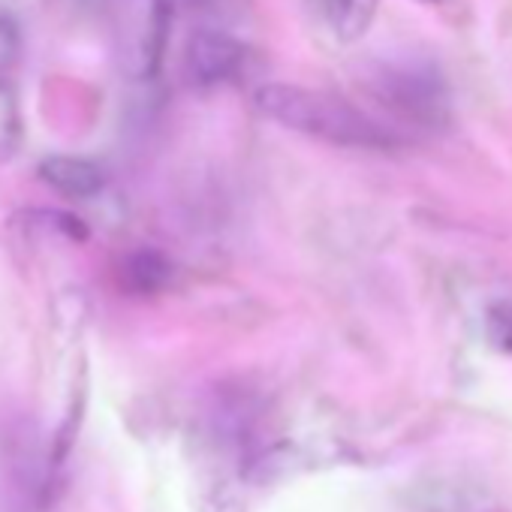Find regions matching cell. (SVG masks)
Listing matches in <instances>:
<instances>
[{
	"label": "cell",
	"mask_w": 512,
	"mask_h": 512,
	"mask_svg": "<svg viewBox=\"0 0 512 512\" xmlns=\"http://www.w3.org/2000/svg\"><path fill=\"white\" fill-rule=\"evenodd\" d=\"M308 10L332 40L350 46L371 31L380 0H308Z\"/></svg>",
	"instance_id": "obj_5"
},
{
	"label": "cell",
	"mask_w": 512,
	"mask_h": 512,
	"mask_svg": "<svg viewBox=\"0 0 512 512\" xmlns=\"http://www.w3.org/2000/svg\"><path fill=\"white\" fill-rule=\"evenodd\" d=\"M22 58V28L19 22L0 10V79H4Z\"/></svg>",
	"instance_id": "obj_8"
},
{
	"label": "cell",
	"mask_w": 512,
	"mask_h": 512,
	"mask_svg": "<svg viewBox=\"0 0 512 512\" xmlns=\"http://www.w3.org/2000/svg\"><path fill=\"white\" fill-rule=\"evenodd\" d=\"M40 178L64 193V196H76V199H88L94 193L103 190L106 184V172L100 163L88 160V157H73V154H52L40 163Z\"/></svg>",
	"instance_id": "obj_6"
},
{
	"label": "cell",
	"mask_w": 512,
	"mask_h": 512,
	"mask_svg": "<svg viewBox=\"0 0 512 512\" xmlns=\"http://www.w3.org/2000/svg\"><path fill=\"white\" fill-rule=\"evenodd\" d=\"M22 145V112L19 97L7 79H0V163H7Z\"/></svg>",
	"instance_id": "obj_7"
},
{
	"label": "cell",
	"mask_w": 512,
	"mask_h": 512,
	"mask_svg": "<svg viewBox=\"0 0 512 512\" xmlns=\"http://www.w3.org/2000/svg\"><path fill=\"white\" fill-rule=\"evenodd\" d=\"M184 67L193 85L217 88L238 79L247 67V46L220 28H199L187 40Z\"/></svg>",
	"instance_id": "obj_4"
},
{
	"label": "cell",
	"mask_w": 512,
	"mask_h": 512,
	"mask_svg": "<svg viewBox=\"0 0 512 512\" xmlns=\"http://www.w3.org/2000/svg\"><path fill=\"white\" fill-rule=\"evenodd\" d=\"M491 332L500 347L512 350V308H497L491 314Z\"/></svg>",
	"instance_id": "obj_9"
},
{
	"label": "cell",
	"mask_w": 512,
	"mask_h": 512,
	"mask_svg": "<svg viewBox=\"0 0 512 512\" xmlns=\"http://www.w3.org/2000/svg\"><path fill=\"white\" fill-rule=\"evenodd\" d=\"M256 109L266 118L278 121L287 130L344 145V148H371L383 151L398 145V136L365 115L359 106L338 94L311 91L299 85H263L253 97Z\"/></svg>",
	"instance_id": "obj_1"
},
{
	"label": "cell",
	"mask_w": 512,
	"mask_h": 512,
	"mask_svg": "<svg viewBox=\"0 0 512 512\" xmlns=\"http://www.w3.org/2000/svg\"><path fill=\"white\" fill-rule=\"evenodd\" d=\"M377 97L416 124H440L449 109V85L431 61H392L374 76Z\"/></svg>",
	"instance_id": "obj_3"
},
{
	"label": "cell",
	"mask_w": 512,
	"mask_h": 512,
	"mask_svg": "<svg viewBox=\"0 0 512 512\" xmlns=\"http://www.w3.org/2000/svg\"><path fill=\"white\" fill-rule=\"evenodd\" d=\"M103 13L118 70L130 82H151L169 40V0H103Z\"/></svg>",
	"instance_id": "obj_2"
}]
</instances>
